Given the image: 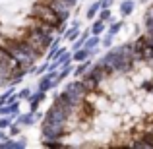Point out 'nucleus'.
<instances>
[{"mask_svg":"<svg viewBox=\"0 0 153 149\" xmlns=\"http://www.w3.org/2000/svg\"><path fill=\"white\" fill-rule=\"evenodd\" d=\"M43 4H47L49 8H52V10L60 16V19L68 18V12H70V2H68V0H45Z\"/></svg>","mask_w":153,"mask_h":149,"instance_id":"nucleus-2","label":"nucleus"},{"mask_svg":"<svg viewBox=\"0 0 153 149\" xmlns=\"http://www.w3.org/2000/svg\"><path fill=\"white\" fill-rule=\"evenodd\" d=\"M101 29H103V25L101 23H95V27H93V33L97 35V33H101Z\"/></svg>","mask_w":153,"mask_h":149,"instance_id":"nucleus-4","label":"nucleus"},{"mask_svg":"<svg viewBox=\"0 0 153 149\" xmlns=\"http://www.w3.org/2000/svg\"><path fill=\"white\" fill-rule=\"evenodd\" d=\"M33 18L39 19V21H43V23H47V25H51V27H58L60 23H62L60 16L56 14L52 8L47 6V4H43V2L33 8Z\"/></svg>","mask_w":153,"mask_h":149,"instance_id":"nucleus-1","label":"nucleus"},{"mask_svg":"<svg viewBox=\"0 0 153 149\" xmlns=\"http://www.w3.org/2000/svg\"><path fill=\"white\" fill-rule=\"evenodd\" d=\"M85 54H87V52H85V50H82V52H78V54H76V58H83Z\"/></svg>","mask_w":153,"mask_h":149,"instance_id":"nucleus-5","label":"nucleus"},{"mask_svg":"<svg viewBox=\"0 0 153 149\" xmlns=\"http://www.w3.org/2000/svg\"><path fill=\"white\" fill-rule=\"evenodd\" d=\"M138 54L142 56L143 60H151V58H153V47H151V45H147V43H146V45H143L142 49L138 50Z\"/></svg>","mask_w":153,"mask_h":149,"instance_id":"nucleus-3","label":"nucleus"}]
</instances>
